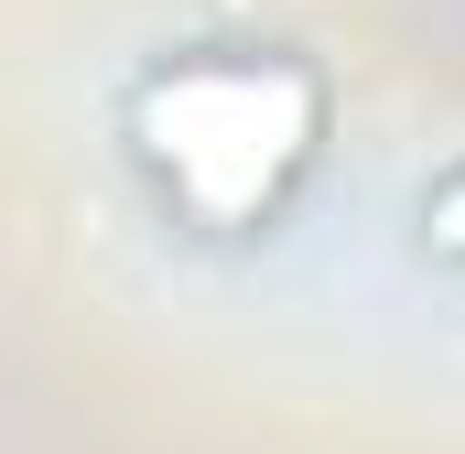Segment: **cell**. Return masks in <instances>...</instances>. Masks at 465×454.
Returning <instances> with one entry per match:
<instances>
[{
  "instance_id": "6da1fadb",
  "label": "cell",
  "mask_w": 465,
  "mask_h": 454,
  "mask_svg": "<svg viewBox=\"0 0 465 454\" xmlns=\"http://www.w3.org/2000/svg\"><path fill=\"white\" fill-rule=\"evenodd\" d=\"M130 141L195 227H260L325 141V87L292 54H173L141 76Z\"/></svg>"
},
{
  "instance_id": "7a4b0ae2",
  "label": "cell",
  "mask_w": 465,
  "mask_h": 454,
  "mask_svg": "<svg viewBox=\"0 0 465 454\" xmlns=\"http://www.w3.org/2000/svg\"><path fill=\"white\" fill-rule=\"evenodd\" d=\"M422 238H433L444 260H465V163L433 184V195H422Z\"/></svg>"
}]
</instances>
